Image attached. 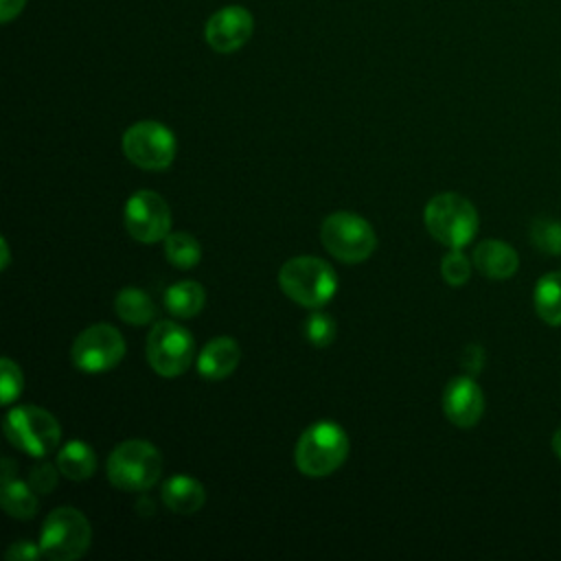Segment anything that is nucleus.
Here are the masks:
<instances>
[{
    "label": "nucleus",
    "instance_id": "nucleus-1",
    "mask_svg": "<svg viewBox=\"0 0 561 561\" xmlns=\"http://www.w3.org/2000/svg\"><path fill=\"white\" fill-rule=\"evenodd\" d=\"M348 449L351 443L342 425L318 421L300 434L294 447V465L307 478H327L344 465Z\"/></svg>",
    "mask_w": 561,
    "mask_h": 561
},
{
    "label": "nucleus",
    "instance_id": "nucleus-2",
    "mask_svg": "<svg viewBox=\"0 0 561 561\" xmlns=\"http://www.w3.org/2000/svg\"><path fill=\"white\" fill-rule=\"evenodd\" d=\"M278 287L291 302L307 309H320L335 296L337 274L324 259L302 254L280 265Z\"/></svg>",
    "mask_w": 561,
    "mask_h": 561
},
{
    "label": "nucleus",
    "instance_id": "nucleus-3",
    "mask_svg": "<svg viewBox=\"0 0 561 561\" xmlns=\"http://www.w3.org/2000/svg\"><path fill=\"white\" fill-rule=\"evenodd\" d=\"M107 478L121 491H147L162 473V456L156 445L142 438L118 443L107 456Z\"/></svg>",
    "mask_w": 561,
    "mask_h": 561
},
{
    "label": "nucleus",
    "instance_id": "nucleus-4",
    "mask_svg": "<svg viewBox=\"0 0 561 561\" xmlns=\"http://www.w3.org/2000/svg\"><path fill=\"white\" fill-rule=\"evenodd\" d=\"M427 232L447 248H465L478 232L476 206L458 193L434 195L423 210Z\"/></svg>",
    "mask_w": 561,
    "mask_h": 561
},
{
    "label": "nucleus",
    "instance_id": "nucleus-5",
    "mask_svg": "<svg viewBox=\"0 0 561 561\" xmlns=\"http://www.w3.org/2000/svg\"><path fill=\"white\" fill-rule=\"evenodd\" d=\"M90 539L92 528L88 517L72 506H59L44 519L37 543L50 561H77L90 548Z\"/></svg>",
    "mask_w": 561,
    "mask_h": 561
},
{
    "label": "nucleus",
    "instance_id": "nucleus-6",
    "mask_svg": "<svg viewBox=\"0 0 561 561\" xmlns=\"http://www.w3.org/2000/svg\"><path fill=\"white\" fill-rule=\"evenodd\" d=\"M320 239L324 250L342 263H362L377 248L373 226L351 210L327 215L320 226Z\"/></svg>",
    "mask_w": 561,
    "mask_h": 561
},
{
    "label": "nucleus",
    "instance_id": "nucleus-7",
    "mask_svg": "<svg viewBox=\"0 0 561 561\" xmlns=\"http://www.w3.org/2000/svg\"><path fill=\"white\" fill-rule=\"evenodd\" d=\"M2 430L13 447L33 458L48 456L61 438V427L57 419L48 410L37 405H18L9 410Z\"/></svg>",
    "mask_w": 561,
    "mask_h": 561
},
{
    "label": "nucleus",
    "instance_id": "nucleus-8",
    "mask_svg": "<svg viewBox=\"0 0 561 561\" xmlns=\"http://www.w3.org/2000/svg\"><path fill=\"white\" fill-rule=\"evenodd\" d=\"M125 158L147 171H162L173 164L178 142L173 131L158 121H138L121 138Z\"/></svg>",
    "mask_w": 561,
    "mask_h": 561
},
{
    "label": "nucleus",
    "instance_id": "nucleus-9",
    "mask_svg": "<svg viewBox=\"0 0 561 561\" xmlns=\"http://www.w3.org/2000/svg\"><path fill=\"white\" fill-rule=\"evenodd\" d=\"M195 355L193 335L173 320H158L147 335V362L160 377H178L188 370Z\"/></svg>",
    "mask_w": 561,
    "mask_h": 561
},
{
    "label": "nucleus",
    "instance_id": "nucleus-10",
    "mask_svg": "<svg viewBox=\"0 0 561 561\" xmlns=\"http://www.w3.org/2000/svg\"><path fill=\"white\" fill-rule=\"evenodd\" d=\"M123 357H125V337L116 327L107 322L85 327L70 346V359L75 368L88 375L107 373Z\"/></svg>",
    "mask_w": 561,
    "mask_h": 561
},
{
    "label": "nucleus",
    "instance_id": "nucleus-11",
    "mask_svg": "<svg viewBox=\"0 0 561 561\" xmlns=\"http://www.w3.org/2000/svg\"><path fill=\"white\" fill-rule=\"evenodd\" d=\"M123 217L129 237L140 243L164 241L171 232V208L162 195L149 188H140L129 195Z\"/></svg>",
    "mask_w": 561,
    "mask_h": 561
},
{
    "label": "nucleus",
    "instance_id": "nucleus-12",
    "mask_svg": "<svg viewBox=\"0 0 561 561\" xmlns=\"http://www.w3.org/2000/svg\"><path fill=\"white\" fill-rule=\"evenodd\" d=\"M254 31V18L245 7L228 4L215 11L204 26L206 44L221 55L234 53L248 44Z\"/></svg>",
    "mask_w": 561,
    "mask_h": 561
},
{
    "label": "nucleus",
    "instance_id": "nucleus-13",
    "mask_svg": "<svg viewBox=\"0 0 561 561\" xmlns=\"http://www.w3.org/2000/svg\"><path fill=\"white\" fill-rule=\"evenodd\" d=\"M443 412L456 427H473L484 412V394L471 375L454 377L443 390Z\"/></svg>",
    "mask_w": 561,
    "mask_h": 561
},
{
    "label": "nucleus",
    "instance_id": "nucleus-14",
    "mask_svg": "<svg viewBox=\"0 0 561 561\" xmlns=\"http://www.w3.org/2000/svg\"><path fill=\"white\" fill-rule=\"evenodd\" d=\"M241 362V348L237 340L228 335H219L210 342L204 344V348L197 355V373L208 379V381H219L226 379L228 375L234 373V368Z\"/></svg>",
    "mask_w": 561,
    "mask_h": 561
},
{
    "label": "nucleus",
    "instance_id": "nucleus-15",
    "mask_svg": "<svg viewBox=\"0 0 561 561\" xmlns=\"http://www.w3.org/2000/svg\"><path fill=\"white\" fill-rule=\"evenodd\" d=\"M473 265L478 272H482L486 278L493 280H506L517 272L519 259L517 252L500 239H486L480 241L473 250Z\"/></svg>",
    "mask_w": 561,
    "mask_h": 561
},
{
    "label": "nucleus",
    "instance_id": "nucleus-16",
    "mask_svg": "<svg viewBox=\"0 0 561 561\" xmlns=\"http://www.w3.org/2000/svg\"><path fill=\"white\" fill-rule=\"evenodd\" d=\"M160 497L169 511L180 513V515H193L204 506L206 491L199 480L178 473V476H171L162 484Z\"/></svg>",
    "mask_w": 561,
    "mask_h": 561
},
{
    "label": "nucleus",
    "instance_id": "nucleus-17",
    "mask_svg": "<svg viewBox=\"0 0 561 561\" xmlns=\"http://www.w3.org/2000/svg\"><path fill=\"white\" fill-rule=\"evenodd\" d=\"M59 473L70 480H88L96 471V454L83 440H68L57 454Z\"/></svg>",
    "mask_w": 561,
    "mask_h": 561
},
{
    "label": "nucleus",
    "instance_id": "nucleus-18",
    "mask_svg": "<svg viewBox=\"0 0 561 561\" xmlns=\"http://www.w3.org/2000/svg\"><path fill=\"white\" fill-rule=\"evenodd\" d=\"M204 302H206V291L197 280H180L164 291L167 311L182 320L195 318L204 309Z\"/></svg>",
    "mask_w": 561,
    "mask_h": 561
},
{
    "label": "nucleus",
    "instance_id": "nucleus-19",
    "mask_svg": "<svg viewBox=\"0 0 561 561\" xmlns=\"http://www.w3.org/2000/svg\"><path fill=\"white\" fill-rule=\"evenodd\" d=\"M114 309H116V316L131 324V327H140V324H147L156 318V305L153 300L149 298L147 291L138 289V287H125L116 294V300H114Z\"/></svg>",
    "mask_w": 561,
    "mask_h": 561
},
{
    "label": "nucleus",
    "instance_id": "nucleus-20",
    "mask_svg": "<svg viewBox=\"0 0 561 561\" xmlns=\"http://www.w3.org/2000/svg\"><path fill=\"white\" fill-rule=\"evenodd\" d=\"M533 302L537 316L543 322L552 327L561 324V272H550L539 278L535 285Z\"/></svg>",
    "mask_w": 561,
    "mask_h": 561
},
{
    "label": "nucleus",
    "instance_id": "nucleus-21",
    "mask_svg": "<svg viewBox=\"0 0 561 561\" xmlns=\"http://www.w3.org/2000/svg\"><path fill=\"white\" fill-rule=\"evenodd\" d=\"M164 256L178 270H191L202 259L199 241L184 230H171L164 239Z\"/></svg>",
    "mask_w": 561,
    "mask_h": 561
},
{
    "label": "nucleus",
    "instance_id": "nucleus-22",
    "mask_svg": "<svg viewBox=\"0 0 561 561\" xmlns=\"http://www.w3.org/2000/svg\"><path fill=\"white\" fill-rule=\"evenodd\" d=\"M0 500H2L4 513L15 519H28L37 513V495L28 482H20V480L4 482L0 491Z\"/></svg>",
    "mask_w": 561,
    "mask_h": 561
},
{
    "label": "nucleus",
    "instance_id": "nucleus-23",
    "mask_svg": "<svg viewBox=\"0 0 561 561\" xmlns=\"http://www.w3.org/2000/svg\"><path fill=\"white\" fill-rule=\"evenodd\" d=\"M530 241L546 254L561 252V224L554 219H535L530 226Z\"/></svg>",
    "mask_w": 561,
    "mask_h": 561
},
{
    "label": "nucleus",
    "instance_id": "nucleus-24",
    "mask_svg": "<svg viewBox=\"0 0 561 561\" xmlns=\"http://www.w3.org/2000/svg\"><path fill=\"white\" fill-rule=\"evenodd\" d=\"M335 331H337V324H335L333 316H329L324 311L309 313V318L305 322V335L318 348L329 346L335 340Z\"/></svg>",
    "mask_w": 561,
    "mask_h": 561
},
{
    "label": "nucleus",
    "instance_id": "nucleus-25",
    "mask_svg": "<svg viewBox=\"0 0 561 561\" xmlns=\"http://www.w3.org/2000/svg\"><path fill=\"white\" fill-rule=\"evenodd\" d=\"M440 274L445 278L447 285L451 287H460L469 280L471 276V263L469 259L460 252V248H449V252L443 256L440 263Z\"/></svg>",
    "mask_w": 561,
    "mask_h": 561
},
{
    "label": "nucleus",
    "instance_id": "nucleus-26",
    "mask_svg": "<svg viewBox=\"0 0 561 561\" xmlns=\"http://www.w3.org/2000/svg\"><path fill=\"white\" fill-rule=\"evenodd\" d=\"M22 386H24V377H22L20 366L13 359L2 357L0 359V397H2V403L4 405L13 403L20 397Z\"/></svg>",
    "mask_w": 561,
    "mask_h": 561
},
{
    "label": "nucleus",
    "instance_id": "nucleus-27",
    "mask_svg": "<svg viewBox=\"0 0 561 561\" xmlns=\"http://www.w3.org/2000/svg\"><path fill=\"white\" fill-rule=\"evenodd\" d=\"M59 467L48 465V462H39L31 469L28 473V484L35 493H50L57 486V478H59Z\"/></svg>",
    "mask_w": 561,
    "mask_h": 561
},
{
    "label": "nucleus",
    "instance_id": "nucleus-28",
    "mask_svg": "<svg viewBox=\"0 0 561 561\" xmlns=\"http://www.w3.org/2000/svg\"><path fill=\"white\" fill-rule=\"evenodd\" d=\"M4 557H7L9 561H35V559H39V557H44V554H42L39 543L35 546L33 541L22 539V541H13V543L9 546V550H7Z\"/></svg>",
    "mask_w": 561,
    "mask_h": 561
},
{
    "label": "nucleus",
    "instance_id": "nucleus-29",
    "mask_svg": "<svg viewBox=\"0 0 561 561\" xmlns=\"http://www.w3.org/2000/svg\"><path fill=\"white\" fill-rule=\"evenodd\" d=\"M462 368L467 370V375H478L484 366V348L480 344H469L462 351Z\"/></svg>",
    "mask_w": 561,
    "mask_h": 561
},
{
    "label": "nucleus",
    "instance_id": "nucleus-30",
    "mask_svg": "<svg viewBox=\"0 0 561 561\" xmlns=\"http://www.w3.org/2000/svg\"><path fill=\"white\" fill-rule=\"evenodd\" d=\"M26 7V0H0V20L7 24L18 18Z\"/></svg>",
    "mask_w": 561,
    "mask_h": 561
},
{
    "label": "nucleus",
    "instance_id": "nucleus-31",
    "mask_svg": "<svg viewBox=\"0 0 561 561\" xmlns=\"http://www.w3.org/2000/svg\"><path fill=\"white\" fill-rule=\"evenodd\" d=\"M0 250H2V263H0V267L7 270L9 263H11V254H9V243H7V239L0 241Z\"/></svg>",
    "mask_w": 561,
    "mask_h": 561
},
{
    "label": "nucleus",
    "instance_id": "nucleus-32",
    "mask_svg": "<svg viewBox=\"0 0 561 561\" xmlns=\"http://www.w3.org/2000/svg\"><path fill=\"white\" fill-rule=\"evenodd\" d=\"M552 449H554V454L561 458V427L554 432V436H552Z\"/></svg>",
    "mask_w": 561,
    "mask_h": 561
}]
</instances>
